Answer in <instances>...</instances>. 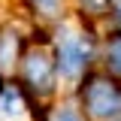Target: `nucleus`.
Returning a JSON list of instances; mask_svg holds the SVG:
<instances>
[{
  "label": "nucleus",
  "instance_id": "f257e3e1",
  "mask_svg": "<svg viewBox=\"0 0 121 121\" xmlns=\"http://www.w3.org/2000/svg\"><path fill=\"white\" fill-rule=\"evenodd\" d=\"M82 97H85V109H88L91 118L109 121L121 112V91L115 88V82H109L103 76H94L85 85Z\"/></svg>",
  "mask_w": 121,
  "mask_h": 121
},
{
  "label": "nucleus",
  "instance_id": "f03ea898",
  "mask_svg": "<svg viewBox=\"0 0 121 121\" xmlns=\"http://www.w3.org/2000/svg\"><path fill=\"white\" fill-rule=\"evenodd\" d=\"M91 58V43L82 33H67L58 39V58H55V73L64 79H79L85 64Z\"/></svg>",
  "mask_w": 121,
  "mask_h": 121
},
{
  "label": "nucleus",
  "instance_id": "7ed1b4c3",
  "mask_svg": "<svg viewBox=\"0 0 121 121\" xmlns=\"http://www.w3.org/2000/svg\"><path fill=\"white\" fill-rule=\"evenodd\" d=\"M24 76H27V82L33 85L36 91H52L55 85V64L45 58L43 52H36V55H30L27 58V67H24Z\"/></svg>",
  "mask_w": 121,
  "mask_h": 121
},
{
  "label": "nucleus",
  "instance_id": "20e7f679",
  "mask_svg": "<svg viewBox=\"0 0 121 121\" xmlns=\"http://www.w3.org/2000/svg\"><path fill=\"white\" fill-rule=\"evenodd\" d=\"M24 118V97L21 91L6 85L0 91V121H21Z\"/></svg>",
  "mask_w": 121,
  "mask_h": 121
},
{
  "label": "nucleus",
  "instance_id": "39448f33",
  "mask_svg": "<svg viewBox=\"0 0 121 121\" xmlns=\"http://www.w3.org/2000/svg\"><path fill=\"white\" fill-rule=\"evenodd\" d=\"M106 58H109V67L121 73V36H112L109 45H106Z\"/></svg>",
  "mask_w": 121,
  "mask_h": 121
},
{
  "label": "nucleus",
  "instance_id": "423d86ee",
  "mask_svg": "<svg viewBox=\"0 0 121 121\" xmlns=\"http://www.w3.org/2000/svg\"><path fill=\"white\" fill-rule=\"evenodd\" d=\"M30 6L39 15H45V18H52V15L60 12V0H30Z\"/></svg>",
  "mask_w": 121,
  "mask_h": 121
},
{
  "label": "nucleus",
  "instance_id": "0eeeda50",
  "mask_svg": "<svg viewBox=\"0 0 121 121\" xmlns=\"http://www.w3.org/2000/svg\"><path fill=\"white\" fill-rule=\"evenodd\" d=\"M52 121H85L76 109H70V106H64V109H58L55 115H52Z\"/></svg>",
  "mask_w": 121,
  "mask_h": 121
},
{
  "label": "nucleus",
  "instance_id": "6e6552de",
  "mask_svg": "<svg viewBox=\"0 0 121 121\" xmlns=\"http://www.w3.org/2000/svg\"><path fill=\"white\" fill-rule=\"evenodd\" d=\"M118 18H121V0H118Z\"/></svg>",
  "mask_w": 121,
  "mask_h": 121
}]
</instances>
